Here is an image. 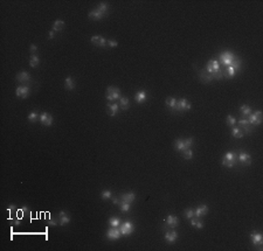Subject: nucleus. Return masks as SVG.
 Here are the masks:
<instances>
[{"label":"nucleus","instance_id":"obj_1","mask_svg":"<svg viewBox=\"0 0 263 251\" xmlns=\"http://www.w3.org/2000/svg\"><path fill=\"white\" fill-rule=\"evenodd\" d=\"M105 97L108 100H110V102H115L117 99H121V90L117 88V86H108V89H106V94H105Z\"/></svg>","mask_w":263,"mask_h":251},{"label":"nucleus","instance_id":"obj_2","mask_svg":"<svg viewBox=\"0 0 263 251\" xmlns=\"http://www.w3.org/2000/svg\"><path fill=\"white\" fill-rule=\"evenodd\" d=\"M235 59H236V56L234 55L233 53H230V51H223L219 56V61L226 67H229V65L233 64Z\"/></svg>","mask_w":263,"mask_h":251},{"label":"nucleus","instance_id":"obj_3","mask_svg":"<svg viewBox=\"0 0 263 251\" xmlns=\"http://www.w3.org/2000/svg\"><path fill=\"white\" fill-rule=\"evenodd\" d=\"M236 164V154H235V152H232V151H229L227 152L222 158V165L228 167V168H232L234 167Z\"/></svg>","mask_w":263,"mask_h":251},{"label":"nucleus","instance_id":"obj_4","mask_svg":"<svg viewBox=\"0 0 263 251\" xmlns=\"http://www.w3.org/2000/svg\"><path fill=\"white\" fill-rule=\"evenodd\" d=\"M119 230H121V234L123 236H129L135 231V226H133V223L131 221H125L121 223Z\"/></svg>","mask_w":263,"mask_h":251},{"label":"nucleus","instance_id":"obj_5","mask_svg":"<svg viewBox=\"0 0 263 251\" xmlns=\"http://www.w3.org/2000/svg\"><path fill=\"white\" fill-rule=\"evenodd\" d=\"M240 67H241V60L238 57H236L233 64L227 67V69H226V74H227L228 77H234V76L236 75V73L240 69Z\"/></svg>","mask_w":263,"mask_h":251},{"label":"nucleus","instance_id":"obj_6","mask_svg":"<svg viewBox=\"0 0 263 251\" xmlns=\"http://www.w3.org/2000/svg\"><path fill=\"white\" fill-rule=\"evenodd\" d=\"M248 121L250 125H260L262 123V111H255L248 116Z\"/></svg>","mask_w":263,"mask_h":251},{"label":"nucleus","instance_id":"obj_7","mask_svg":"<svg viewBox=\"0 0 263 251\" xmlns=\"http://www.w3.org/2000/svg\"><path fill=\"white\" fill-rule=\"evenodd\" d=\"M121 230L118 228H114V227H110V229L106 231V237L110 240V241H117L121 238Z\"/></svg>","mask_w":263,"mask_h":251},{"label":"nucleus","instance_id":"obj_8","mask_svg":"<svg viewBox=\"0 0 263 251\" xmlns=\"http://www.w3.org/2000/svg\"><path fill=\"white\" fill-rule=\"evenodd\" d=\"M220 70V63L216 60H211L206 65V71L208 74H214Z\"/></svg>","mask_w":263,"mask_h":251},{"label":"nucleus","instance_id":"obj_9","mask_svg":"<svg viewBox=\"0 0 263 251\" xmlns=\"http://www.w3.org/2000/svg\"><path fill=\"white\" fill-rule=\"evenodd\" d=\"M250 238H252V243H253L254 245L258 246V249L261 250L262 248V244H263V236L260 234V232H252L250 234Z\"/></svg>","mask_w":263,"mask_h":251},{"label":"nucleus","instance_id":"obj_10","mask_svg":"<svg viewBox=\"0 0 263 251\" xmlns=\"http://www.w3.org/2000/svg\"><path fill=\"white\" fill-rule=\"evenodd\" d=\"M238 161L242 164V165L249 166L252 164V156L249 153L244 152V151H240L238 152Z\"/></svg>","mask_w":263,"mask_h":251},{"label":"nucleus","instance_id":"obj_11","mask_svg":"<svg viewBox=\"0 0 263 251\" xmlns=\"http://www.w3.org/2000/svg\"><path fill=\"white\" fill-rule=\"evenodd\" d=\"M192 108L191 103L188 102L186 98H181L180 100L177 102V108H176V111H187Z\"/></svg>","mask_w":263,"mask_h":251},{"label":"nucleus","instance_id":"obj_12","mask_svg":"<svg viewBox=\"0 0 263 251\" xmlns=\"http://www.w3.org/2000/svg\"><path fill=\"white\" fill-rule=\"evenodd\" d=\"M29 94H30V89L26 86H18L16 90H15V95L18 96V97H20V98H22V99L27 98V96L29 95Z\"/></svg>","mask_w":263,"mask_h":251},{"label":"nucleus","instance_id":"obj_13","mask_svg":"<svg viewBox=\"0 0 263 251\" xmlns=\"http://www.w3.org/2000/svg\"><path fill=\"white\" fill-rule=\"evenodd\" d=\"M39 121L43 126H51L53 124V117H51V115L47 113V112H42L40 115Z\"/></svg>","mask_w":263,"mask_h":251},{"label":"nucleus","instance_id":"obj_14","mask_svg":"<svg viewBox=\"0 0 263 251\" xmlns=\"http://www.w3.org/2000/svg\"><path fill=\"white\" fill-rule=\"evenodd\" d=\"M178 240V232L176 230H170L166 231L165 234V241H166L167 244H173L176 243Z\"/></svg>","mask_w":263,"mask_h":251},{"label":"nucleus","instance_id":"obj_15","mask_svg":"<svg viewBox=\"0 0 263 251\" xmlns=\"http://www.w3.org/2000/svg\"><path fill=\"white\" fill-rule=\"evenodd\" d=\"M165 222H166V226L172 228V229H174V228H177L179 226V218L176 215H168L165 218Z\"/></svg>","mask_w":263,"mask_h":251},{"label":"nucleus","instance_id":"obj_16","mask_svg":"<svg viewBox=\"0 0 263 251\" xmlns=\"http://www.w3.org/2000/svg\"><path fill=\"white\" fill-rule=\"evenodd\" d=\"M91 42H92V45L97 46V47H105L108 40L101 35H94L91 36Z\"/></svg>","mask_w":263,"mask_h":251},{"label":"nucleus","instance_id":"obj_17","mask_svg":"<svg viewBox=\"0 0 263 251\" xmlns=\"http://www.w3.org/2000/svg\"><path fill=\"white\" fill-rule=\"evenodd\" d=\"M119 110V105L117 104V103H108L106 104V111H108V113L112 117H115L117 115V112Z\"/></svg>","mask_w":263,"mask_h":251},{"label":"nucleus","instance_id":"obj_18","mask_svg":"<svg viewBox=\"0 0 263 251\" xmlns=\"http://www.w3.org/2000/svg\"><path fill=\"white\" fill-rule=\"evenodd\" d=\"M70 222V217L67 215L66 211L61 210L59 213V224L60 226H67Z\"/></svg>","mask_w":263,"mask_h":251},{"label":"nucleus","instance_id":"obj_19","mask_svg":"<svg viewBox=\"0 0 263 251\" xmlns=\"http://www.w3.org/2000/svg\"><path fill=\"white\" fill-rule=\"evenodd\" d=\"M174 148H176L177 151L184 152V151L188 150V146L186 145L185 139H177V140L174 141Z\"/></svg>","mask_w":263,"mask_h":251},{"label":"nucleus","instance_id":"obj_20","mask_svg":"<svg viewBox=\"0 0 263 251\" xmlns=\"http://www.w3.org/2000/svg\"><path fill=\"white\" fill-rule=\"evenodd\" d=\"M88 16L90 18L91 20H101L102 18H104L105 15L102 13L101 11L100 10H97V8H95V10H92L89 12V14H88Z\"/></svg>","mask_w":263,"mask_h":251},{"label":"nucleus","instance_id":"obj_21","mask_svg":"<svg viewBox=\"0 0 263 251\" xmlns=\"http://www.w3.org/2000/svg\"><path fill=\"white\" fill-rule=\"evenodd\" d=\"M121 200L127 203H132L133 201L136 200V194L133 192H129V193H124L121 195Z\"/></svg>","mask_w":263,"mask_h":251},{"label":"nucleus","instance_id":"obj_22","mask_svg":"<svg viewBox=\"0 0 263 251\" xmlns=\"http://www.w3.org/2000/svg\"><path fill=\"white\" fill-rule=\"evenodd\" d=\"M207 213H208V206H206V205H203V206L198 207L197 209H194V216H197L198 218L203 215H206Z\"/></svg>","mask_w":263,"mask_h":251},{"label":"nucleus","instance_id":"obj_23","mask_svg":"<svg viewBox=\"0 0 263 251\" xmlns=\"http://www.w3.org/2000/svg\"><path fill=\"white\" fill-rule=\"evenodd\" d=\"M30 80V74L27 73V71H21L16 75V81L20 82V83H26Z\"/></svg>","mask_w":263,"mask_h":251},{"label":"nucleus","instance_id":"obj_24","mask_svg":"<svg viewBox=\"0 0 263 251\" xmlns=\"http://www.w3.org/2000/svg\"><path fill=\"white\" fill-rule=\"evenodd\" d=\"M147 99V95L145 91H138L136 95H135V100H136L138 104H142L144 102H146Z\"/></svg>","mask_w":263,"mask_h":251},{"label":"nucleus","instance_id":"obj_25","mask_svg":"<svg viewBox=\"0 0 263 251\" xmlns=\"http://www.w3.org/2000/svg\"><path fill=\"white\" fill-rule=\"evenodd\" d=\"M65 88L69 91L74 90V88H75V82H74V80L71 78L70 76L66 77V80H65Z\"/></svg>","mask_w":263,"mask_h":251},{"label":"nucleus","instance_id":"obj_26","mask_svg":"<svg viewBox=\"0 0 263 251\" xmlns=\"http://www.w3.org/2000/svg\"><path fill=\"white\" fill-rule=\"evenodd\" d=\"M238 123V125L241 126L242 129H244V132H246V133H249V132H250V124H249L248 119L242 118V119H240Z\"/></svg>","mask_w":263,"mask_h":251},{"label":"nucleus","instance_id":"obj_27","mask_svg":"<svg viewBox=\"0 0 263 251\" xmlns=\"http://www.w3.org/2000/svg\"><path fill=\"white\" fill-rule=\"evenodd\" d=\"M177 102L178 100L174 98V97H167L166 100H165V103H166V105L171 109V110H176V108H177Z\"/></svg>","mask_w":263,"mask_h":251},{"label":"nucleus","instance_id":"obj_28","mask_svg":"<svg viewBox=\"0 0 263 251\" xmlns=\"http://www.w3.org/2000/svg\"><path fill=\"white\" fill-rule=\"evenodd\" d=\"M121 218L119 217H117V216H111L110 218H109V224L110 227H114V228H119L121 226Z\"/></svg>","mask_w":263,"mask_h":251},{"label":"nucleus","instance_id":"obj_29","mask_svg":"<svg viewBox=\"0 0 263 251\" xmlns=\"http://www.w3.org/2000/svg\"><path fill=\"white\" fill-rule=\"evenodd\" d=\"M232 136L236 139H241V138H243L244 133L240 127H232Z\"/></svg>","mask_w":263,"mask_h":251},{"label":"nucleus","instance_id":"obj_30","mask_svg":"<svg viewBox=\"0 0 263 251\" xmlns=\"http://www.w3.org/2000/svg\"><path fill=\"white\" fill-rule=\"evenodd\" d=\"M39 64H40V57L36 56L35 54H32V56L29 57V65L32 68H35Z\"/></svg>","mask_w":263,"mask_h":251},{"label":"nucleus","instance_id":"obj_31","mask_svg":"<svg viewBox=\"0 0 263 251\" xmlns=\"http://www.w3.org/2000/svg\"><path fill=\"white\" fill-rule=\"evenodd\" d=\"M240 112H241V115H242L243 117H248V116L252 113V108L249 105H247V104H243V105H241V108H240Z\"/></svg>","mask_w":263,"mask_h":251},{"label":"nucleus","instance_id":"obj_32","mask_svg":"<svg viewBox=\"0 0 263 251\" xmlns=\"http://www.w3.org/2000/svg\"><path fill=\"white\" fill-rule=\"evenodd\" d=\"M65 28V21L63 20H56L53 25V30L54 32H60Z\"/></svg>","mask_w":263,"mask_h":251},{"label":"nucleus","instance_id":"obj_33","mask_svg":"<svg viewBox=\"0 0 263 251\" xmlns=\"http://www.w3.org/2000/svg\"><path fill=\"white\" fill-rule=\"evenodd\" d=\"M119 105L122 106L123 110H127L129 106H130V100H129V98H127V97H121V99H119Z\"/></svg>","mask_w":263,"mask_h":251},{"label":"nucleus","instance_id":"obj_34","mask_svg":"<svg viewBox=\"0 0 263 251\" xmlns=\"http://www.w3.org/2000/svg\"><path fill=\"white\" fill-rule=\"evenodd\" d=\"M200 78H201V81H203V82H205V83H208V82H211V81H212V78H211V75H209V74H208L206 70H201V71H200Z\"/></svg>","mask_w":263,"mask_h":251},{"label":"nucleus","instance_id":"obj_35","mask_svg":"<svg viewBox=\"0 0 263 251\" xmlns=\"http://www.w3.org/2000/svg\"><path fill=\"white\" fill-rule=\"evenodd\" d=\"M191 224H192V227H195L197 229H203V223L200 220H198V217L197 218H191Z\"/></svg>","mask_w":263,"mask_h":251},{"label":"nucleus","instance_id":"obj_36","mask_svg":"<svg viewBox=\"0 0 263 251\" xmlns=\"http://www.w3.org/2000/svg\"><path fill=\"white\" fill-rule=\"evenodd\" d=\"M96 8H97V10L101 11V12L104 15H106V14H108V11H109V5H108L106 2H101L100 5L97 6Z\"/></svg>","mask_w":263,"mask_h":251},{"label":"nucleus","instance_id":"obj_37","mask_svg":"<svg viewBox=\"0 0 263 251\" xmlns=\"http://www.w3.org/2000/svg\"><path fill=\"white\" fill-rule=\"evenodd\" d=\"M39 118H40V115L35 112V111H32L29 115H28V121L30 123H35L36 121H39Z\"/></svg>","mask_w":263,"mask_h":251},{"label":"nucleus","instance_id":"obj_38","mask_svg":"<svg viewBox=\"0 0 263 251\" xmlns=\"http://www.w3.org/2000/svg\"><path fill=\"white\" fill-rule=\"evenodd\" d=\"M226 123H227L228 126L234 127V126H235V124H236V119H235V117H233L232 115H228L227 118H226Z\"/></svg>","mask_w":263,"mask_h":251},{"label":"nucleus","instance_id":"obj_39","mask_svg":"<svg viewBox=\"0 0 263 251\" xmlns=\"http://www.w3.org/2000/svg\"><path fill=\"white\" fill-rule=\"evenodd\" d=\"M184 216H185L187 220L193 218V217H194V209H192V208H187V209H185V211H184Z\"/></svg>","mask_w":263,"mask_h":251},{"label":"nucleus","instance_id":"obj_40","mask_svg":"<svg viewBox=\"0 0 263 251\" xmlns=\"http://www.w3.org/2000/svg\"><path fill=\"white\" fill-rule=\"evenodd\" d=\"M101 197L103 200H108V199H112V192L109 191V189H105V191H102L101 193Z\"/></svg>","mask_w":263,"mask_h":251},{"label":"nucleus","instance_id":"obj_41","mask_svg":"<svg viewBox=\"0 0 263 251\" xmlns=\"http://www.w3.org/2000/svg\"><path fill=\"white\" fill-rule=\"evenodd\" d=\"M182 158L186 159V160H191L193 158V151L191 150V148L184 151V152H182Z\"/></svg>","mask_w":263,"mask_h":251},{"label":"nucleus","instance_id":"obj_42","mask_svg":"<svg viewBox=\"0 0 263 251\" xmlns=\"http://www.w3.org/2000/svg\"><path fill=\"white\" fill-rule=\"evenodd\" d=\"M130 205L131 203H127V202H124V201H121V203H119V207H121V210L123 213H127V211L130 210Z\"/></svg>","mask_w":263,"mask_h":251},{"label":"nucleus","instance_id":"obj_43","mask_svg":"<svg viewBox=\"0 0 263 251\" xmlns=\"http://www.w3.org/2000/svg\"><path fill=\"white\" fill-rule=\"evenodd\" d=\"M106 45L109 46V47H111V48H115V47L118 46V42H117L116 40H108Z\"/></svg>","mask_w":263,"mask_h":251},{"label":"nucleus","instance_id":"obj_44","mask_svg":"<svg viewBox=\"0 0 263 251\" xmlns=\"http://www.w3.org/2000/svg\"><path fill=\"white\" fill-rule=\"evenodd\" d=\"M57 223H59V218L57 220H54V218H49L48 220V226H57Z\"/></svg>","mask_w":263,"mask_h":251},{"label":"nucleus","instance_id":"obj_45","mask_svg":"<svg viewBox=\"0 0 263 251\" xmlns=\"http://www.w3.org/2000/svg\"><path fill=\"white\" fill-rule=\"evenodd\" d=\"M36 50H38V47H36L35 45H30L29 46V51L32 53V54H34Z\"/></svg>","mask_w":263,"mask_h":251},{"label":"nucleus","instance_id":"obj_46","mask_svg":"<svg viewBox=\"0 0 263 251\" xmlns=\"http://www.w3.org/2000/svg\"><path fill=\"white\" fill-rule=\"evenodd\" d=\"M7 210L8 211H14V210H19V209H16V207L14 205H11V206L7 207Z\"/></svg>","mask_w":263,"mask_h":251},{"label":"nucleus","instance_id":"obj_47","mask_svg":"<svg viewBox=\"0 0 263 251\" xmlns=\"http://www.w3.org/2000/svg\"><path fill=\"white\" fill-rule=\"evenodd\" d=\"M54 36H55V32H54V30H51V32L48 33V39L51 40V39H54Z\"/></svg>","mask_w":263,"mask_h":251},{"label":"nucleus","instance_id":"obj_48","mask_svg":"<svg viewBox=\"0 0 263 251\" xmlns=\"http://www.w3.org/2000/svg\"><path fill=\"white\" fill-rule=\"evenodd\" d=\"M121 201L122 200H119L118 197H112V203H114V205H119V203H121Z\"/></svg>","mask_w":263,"mask_h":251},{"label":"nucleus","instance_id":"obj_49","mask_svg":"<svg viewBox=\"0 0 263 251\" xmlns=\"http://www.w3.org/2000/svg\"><path fill=\"white\" fill-rule=\"evenodd\" d=\"M13 223H14L15 226H20V224H21L20 218H16V220H14V221H13Z\"/></svg>","mask_w":263,"mask_h":251},{"label":"nucleus","instance_id":"obj_50","mask_svg":"<svg viewBox=\"0 0 263 251\" xmlns=\"http://www.w3.org/2000/svg\"><path fill=\"white\" fill-rule=\"evenodd\" d=\"M27 210H28V208H27V206H24V207H22V208H21V209H20L21 213H26V211H27Z\"/></svg>","mask_w":263,"mask_h":251}]
</instances>
